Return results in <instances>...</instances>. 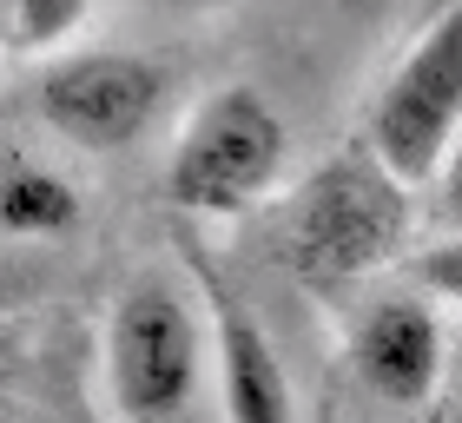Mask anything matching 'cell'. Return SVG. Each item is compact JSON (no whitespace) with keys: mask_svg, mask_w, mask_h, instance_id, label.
Segmentation results:
<instances>
[{"mask_svg":"<svg viewBox=\"0 0 462 423\" xmlns=\"http://www.w3.org/2000/svg\"><path fill=\"white\" fill-rule=\"evenodd\" d=\"M291 265L310 285H356L410 239V185L370 146H344L291 199Z\"/></svg>","mask_w":462,"mask_h":423,"instance_id":"6da1fadb","label":"cell"},{"mask_svg":"<svg viewBox=\"0 0 462 423\" xmlns=\"http://www.w3.org/2000/svg\"><path fill=\"white\" fill-rule=\"evenodd\" d=\"M284 165V119L271 113L264 93L251 87H218L212 99L185 119V133L165 165V193L179 212H245L264 199V185Z\"/></svg>","mask_w":462,"mask_h":423,"instance_id":"7a4b0ae2","label":"cell"},{"mask_svg":"<svg viewBox=\"0 0 462 423\" xmlns=\"http://www.w3.org/2000/svg\"><path fill=\"white\" fill-rule=\"evenodd\" d=\"M106 390L125 423H172L199 390V317L165 278H133L106 317Z\"/></svg>","mask_w":462,"mask_h":423,"instance_id":"3957f363","label":"cell"},{"mask_svg":"<svg viewBox=\"0 0 462 423\" xmlns=\"http://www.w3.org/2000/svg\"><path fill=\"white\" fill-rule=\"evenodd\" d=\"M462 133V7L436 14L370 113V153L403 185H430Z\"/></svg>","mask_w":462,"mask_h":423,"instance_id":"277c9868","label":"cell"},{"mask_svg":"<svg viewBox=\"0 0 462 423\" xmlns=\"http://www.w3.org/2000/svg\"><path fill=\"white\" fill-rule=\"evenodd\" d=\"M159 99H165V73L139 53H73L40 73V119L87 153L133 146Z\"/></svg>","mask_w":462,"mask_h":423,"instance_id":"5b68a950","label":"cell"},{"mask_svg":"<svg viewBox=\"0 0 462 423\" xmlns=\"http://www.w3.org/2000/svg\"><path fill=\"white\" fill-rule=\"evenodd\" d=\"M350 364L383 404H430L443 384V324L423 298H370L350 331Z\"/></svg>","mask_w":462,"mask_h":423,"instance_id":"8992f818","label":"cell"},{"mask_svg":"<svg viewBox=\"0 0 462 423\" xmlns=\"http://www.w3.org/2000/svg\"><path fill=\"white\" fill-rule=\"evenodd\" d=\"M199 265H205V311H212V337H218L225 423H291V384H284V364L271 351L264 324L231 298V285H218L212 258Z\"/></svg>","mask_w":462,"mask_h":423,"instance_id":"52a82bcc","label":"cell"},{"mask_svg":"<svg viewBox=\"0 0 462 423\" xmlns=\"http://www.w3.org/2000/svg\"><path fill=\"white\" fill-rule=\"evenodd\" d=\"M79 225V193L53 165L27 153H0V231L7 239H60Z\"/></svg>","mask_w":462,"mask_h":423,"instance_id":"ba28073f","label":"cell"},{"mask_svg":"<svg viewBox=\"0 0 462 423\" xmlns=\"http://www.w3.org/2000/svg\"><path fill=\"white\" fill-rule=\"evenodd\" d=\"M87 0H0V47L7 53H53L79 33Z\"/></svg>","mask_w":462,"mask_h":423,"instance_id":"9c48e42d","label":"cell"},{"mask_svg":"<svg viewBox=\"0 0 462 423\" xmlns=\"http://www.w3.org/2000/svg\"><path fill=\"white\" fill-rule=\"evenodd\" d=\"M416 285L443 305H462V231L443 245H430V251H416Z\"/></svg>","mask_w":462,"mask_h":423,"instance_id":"30bf717a","label":"cell"},{"mask_svg":"<svg viewBox=\"0 0 462 423\" xmlns=\"http://www.w3.org/2000/svg\"><path fill=\"white\" fill-rule=\"evenodd\" d=\"M436 205H443L449 225H462V133H456V146H449L443 173H436Z\"/></svg>","mask_w":462,"mask_h":423,"instance_id":"8fae6325","label":"cell"},{"mask_svg":"<svg viewBox=\"0 0 462 423\" xmlns=\"http://www.w3.org/2000/svg\"><path fill=\"white\" fill-rule=\"evenodd\" d=\"M152 7H212V0H152Z\"/></svg>","mask_w":462,"mask_h":423,"instance_id":"7c38bea8","label":"cell"}]
</instances>
